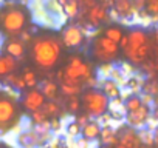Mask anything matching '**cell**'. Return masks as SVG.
I'll list each match as a JSON object with an SVG mask.
<instances>
[{
    "mask_svg": "<svg viewBox=\"0 0 158 148\" xmlns=\"http://www.w3.org/2000/svg\"><path fill=\"white\" fill-rule=\"evenodd\" d=\"M62 46L60 39L56 36H37L30 46L31 59L40 69H51L60 59Z\"/></svg>",
    "mask_w": 158,
    "mask_h": 148,
    "instance_id": "6da1fadb",
    "label": "cell"
},
{
    "mask_svg": "<svg viewBox=\"0 0 158 148\" xmlns=\"http://www.w3.org/2000/svg\"><path fill=\"white\" fill-rule=\"evenodd\" d=\"M30 11L20 3H3L0 8V33L3 36L19 37L28 26Z\"/></svg>",
    "mask_w": 158,
    "mask_h": 148,
    "instance_id": "7a4b0ae2",
    "label": "cell"
},
{
    "mask_svg": "<svg viewBox=\"0 0 158 148\" xmlns=\"http://www.w3.org/2000/svg\"><path fill=\"white\" fill-rule=\"evenodd\" d=\"M93 76L95 74H93L92 63L85 62L79 56H71L68 59V63H67L65 69H64V82L62 84L82 88L84 84Z\"/></svg>",
    "mask_w": 158,
    "mask_h": 148,
    "instance_id": "3957f363",
    "label": "cell"
},
{
    "mask_svg": "<svg viewBox=\"0 0 158 148\" xmlns=\"http://www.w3.org/2000/svg\"><path fill=\"white\" fill-rule=\"evenodd\" d=\"M109 99L101 90H87L81 96V105L90 119H98L109 111Z\"/></svg>",
    "mask_w": 158,
    "mask_h": 148,
    "instance_id": "277c9868",
    "label": "cell"
},
{
    "mask_svg": "<svg viewBox=\"0 0 158 148\" xmlns=\"http://www.w3.org/2000/svg\"><path fill=\"white\" fill-rule=\"evenodd\" d=\"M19 123L17 100L11 99L5 93H0V134L11 131Z\"/></svg>",
    "mask_w": 158,
    "mask_h": 148,
    "instance_id": "5b68a950",
    "label": "cell"
},
{
    "mask_svg": "<svg viewBox=\"0 0 158 148\" xmlns=\"http://www.w3.org/2000/svg\"><path fill=\"white\" fill-rule=\"evenodd\" d=\"M30 14L33 17V20L40 25L42 28H48V29H59L64 26V23L60 20H57L54 16H51V13L47 10L45 2H34L30 5Z\"/></svg>",
    "mask_w": 158,
    "mask_h": 148,
    "instance_id": "8992f818",
    "label": "cell"
},
{
    "mask_svg": "<svg viewBox=\"0 0 158 148\" xmlns=\"http://www.w3.org/2000/svg\"><path fill=\"white\" fill-rule=\"evenodd\" d=\"M85 36L77 23H71V25H65L62 28L60 33V42L65 48L70 49H79L85 45Z\"/></svg>",
    "mask_w": 158,
    "mask_h": 148,
    "instance_id": "52a82bcc",
    "label": "cell"
},
{
    "mask_svg": "<svg viewBox=\"0 0 158 148\" xmlns=\"http://www.w3.org/2000/svg\"><path fill=\"white\" fill-rule=\"evenodd\" d=\"M150 116H152L150 108L143 105V107L138 108L136 111L127 113L124 122H126V125H127L129 128H132V130H135V131H139V130L146 128V122H147V119H149Z\"/></svg>",
    "mask_w": 158,
    "mask_h": 148,
    "instance_id": "ba28073f",
    "label": "cell"
},
{
    "mask_svg": "<svg viewBox=\"0 0 158 148\" xmlns=\"http://www.w3.org/2000/svg\"><path fill=\"white\" fill-rule=\"evenodd\" d=\"M47 99L45 96L40 93L39 88H34V90H28L23 96H22V107L30 111V113H34V111H39L44 108Z\"/></svg>",
    "mask_w": 158,
    "mask_h": 148,
    "instance_id": "9c48e42d",
    "label": "cell"
},
{
    "mask_svg": "<svg viewBox=\"0 0 158 148\" xmlns=\"http://www.w3.org/2000/svg\"><path fill=\"white\" fill-rule=\"evenodd\" d=\"M106 22H109V11L101 5V3H96L87 14H85V22L84 23H89V25H92L93 28H99L102 23H106ZM81 26V25H79Z\"/></svg>",
    "mask_w": 158,
    "mask_h": 148,
    "instance_id": "30bf717a",
    "label": "cell"
},
{
    "mask_svg": "<svg viewBox=\"0 0 158 148\" xmlns=\"http://www.w3.org/2000/svg\"><path fill=\"white\" fill-rule=\"evenodd\" d=\"M5 56H10L16 60L22 59L25 56V51H27V45L19 39V37H11V39H6L5 40V45H3V49Z\"/></svg>",
    "mask_w": 158,
    "mask_h": 148,
    "instance_id": "8fae6325",
    "label": "cell"
},
{
    "mask_svg": "<svg viewBox=\"0 0 158 148\" xmlns=\"http://www.w3.org/2000/svg\"><path fill=\"white\" fill-rule=\"evenodd\" d=\"M127 37H129V46L124 49V53L138 49V48H141V46L150 43V42H149V36H147V33H146L143 28H133V29L127 34Z\"/></svg>",
    "mask_w": 158,
    "mask_h": 148,
    "instance_id": "7c38bea8",
    "label": "cell"
},
{
    "mask_svg": "<svg viewBox=\"0 0 158 148\" xmlns=\"http://www.w3.org/2000/svg\"><path fill=\"white\" fill-rule=\"evenodd\" d=\"M17 142H19V145H20L22 148H39V146L44 145L42 139L39 137V134H37L33 128L22 131V133L17 136Z\"/></svg>",
    "mask_w": 158,
    "mask_h": 148,
    "instance_id": "4fadbf2b",
    "label": "cell"
},
{
    "mask_svg": "<svg viewBox=\"0 0 158 148\" xmlns=\"http://www.w3.org/2000/svg\"><path fill=\"white\" fill-rule=\"evenodd\" d=\"M119 143L124 145L126 148H143V143L138 137V131L132 130V128H123L119 133Z\"/></svg>",
    "mask_w": 158,
    "mask_h": 148,
    "instance_id": "5bb4252c",
    "label": "cell"
},
{
    "mask_svg": "<svg viewBox=\"0 0 158 148\" xmlns=\"http://www.w3.org/2000/svg\"><path fill=\"white\" fill-rule=\"evenodd\" d=\"M127 60L135 66V65H144L149 59V54H150V43L138 48V49H133V51H127L124 53Z\"/></svg>",
    "mask_w": 158,
    "mask_h": 148,
    "instance_id": "9a60e30c",
    "label": "cell"
},
{
    "mask_svg": "<svg viewBox=\"0 0 158 148\" xmlns=\"http://www.w3.org/2000/svg\"><path fill=\"white\" fill-rule=\"evenodd\" d=\"M113 10L119 14L121 19L135 20L136 11L133 8V2H130V0H116V2H113Z\"/></svg>",
    "mask_w": 158,
    "mask_h": 148,
    "instance_id": "2e32d148",
    "label": "cell"
},
{
    "mask_svg": "<svg viewBox=\"0 0 158 148\" xmlns=\"http://www.w3.org/2000/svg\"><path fill=\"white\" fill-rule=\"evenodd\" d=\"M19 66V62L10 56H5V54H0V80H3L6 76L16 72Z\"/></svg>",
    "mask_w": 158,
    "mask_h": 148,
    "instance_id": "e0dca14e",
    "label": "cell"
},
{
    "mask_svg": "<svg viewBox=\"0 0 158 148\" xmlns=\"http://www.w3.org/2000/svg\"><path fill=\"white\" fill-rule=\"evenodd\" d=\"M113 119L116 120H124L126 116H127V110H126V103L121 97L118 99H113L109 102V111H107Z\"/></svg>",
    "mask_w": 158,
    "mask_h": 148,
    "instance_id": "ac0fdd59",
    "label": "cell"
},
{
    "mask_svg": "<svg viewBox=\"0 0 158 148\" xmlns=\"http://www.w3.org/2000/svg\"><path fill=\"white\" fill-rule=\"evenodd\" d=\"M101 125L98 123V120L96 119H92L84 128H82V131H81V136L84 137V139H87L89 142H96L98 139H99V136H101Z\"/></svg>",
    "mask_w": 158,
    "mask_h": 148,
    "instance_id": "d6986e66",
    "label": "cell"
},
{
    "mask_svg": "<svg viewBox=\"0 0 158 148\" xmlns=\"http://www.w3.org/2000/svg\"><path fill=\"white\" fill-rule=\"evenodd\" d=\"M102 94L109 99V100H113V99H118L121 96V88L118 87V84H115L112 79H107V80H101V88Z\"/></svg>",
    "mask_w": 158,
    "mask_h": 148,
    "instance_id": "ffe728a7",
    "label": "cell"
},
{
    "mask_svg": "<svg viewBox=\"0 0 158 148\" xmlns=\"http://www.w3.org/2000/svg\"><path fill=\"white\" fill-rule=\"evenodd\" d=\"M39 90H40V93L45 96V99H48V100H56L59 87H57V84H56L53 79H45V80L40 82Z\"/></svg>",
    "mask_w": 158,
    "mask_h": 148,
    "instance_id": "44dd1931",
    "label": "cell"
},
{
    "mask_svg": "<svg viewBox=\"0 0 158 148\" xmlns=\"http://www.w3.org/2000/svg\"><path fill=\"white\" fill-rule=\"evenodd\" d=\"M99 142L102 146H115L119 142L118 131H115L113 128H102L101 136H99Z\"/></svg>",
    "mask_w": 158,
    "mask_h": 148,
    "instance_id": "7402d4cb",
    "label": "cell"
},
{
    "mask_svg": "<svg viewBox=\"0 0 158 148\" xmlns=\"http://www.w3.org/2000/svg\"><path fill=\"white\" fill-rule=\"evenodd\" d=\"M3 84L10 88H14L19 93L27 88V84H25L23 77H22V74H17V72H13V74H10V76H6L3 79Z\"/></svg>",
    "mask_w": 158,
    "mask_h": 148,
    "instance_id": "603a6c76",
    "label": "cell"
},
{
    "mask_svg": "<svg viewBox=\"0 0 158 148\" xmlns=\"http://www.w3.org/2000/svg\"><path fill=\"white\" fill-rule=\"evenodd\" d=\"M60 3H62V8H64L67 19H77L79 17V13H81L79 2H76V0H67V2L60 0Z\"/></svg>",
    "mask_w": 158,
    "mask_h": 148,
    "instance_id": "cb8c5ba5",
    "label": "cell"
},
{
    "mask_svg": "<svg viewBox=\"0 0 158 148\" xmlns=\"http://www.w3.org/2000/svg\"><path fill=\"white\" fill-rule=\"evenodd\" d=\"M64 131H65V137H67L68 140H76V139L81 137V131H82V128L79 127L74 120H70L68 123H65Z\"/></svg>",
    "mask_w": 158,
    "mask_h": 148,
    "instance_id": "d4e9b609",
    "label": "cell"
},
{
    "mask_svg": "<svg viewBox=\"0 0 158 148\" xmlns=\"http://www.w3.org/2000/svg\"><path fill=\"white\" fill-rule=\"evenodd\" d=\"M22 77H23V80H25V84H27V88H30V90H34V88L39 85V80H37L36 72H34L31 68H28V66L23 68Z\"/></svg>",
    "mask_w": 158,
    "mask_h": 148,
    "instance_id": "484cf974",
    "label": "cell"
},
{
    "mask_svg": "<svg viewBox=\"0 0 158 148\" xmlns=\"http://www.w3.org/2000/svg\"><path fill=\"white\" fill-rule=\"evenodd\" d=\"M104 37H107V39H110L112 42H115V43L119 45L121 39L124 37V33H123V29L118 28V26H107V28L104 29Z\"/></svg>",
    "mask_w": 158,
    "mask_h": 148,
    "instance_id": "4316f807",
    "label": "cell"
},
{
    "mask_svg": "<svg viewBox=\"0 0 158 148\" xmlns=\"http://www.w3.org/2000/svg\"><path fill=\"white\" fill-rule=\"evenodd\" d=\"M42 110H44V111L47 113V116H48V117H51V119L57 117V116L60 114V111H62L60 105H59L56 100H47Z\"/></svg>",
    "mask_w": 158,
    "mask_h": 148,
    "instance_id": "83f0119b",
    "label": "cell"
},
{
    "mask_svg": "<svg viewBox=\"0 0 158 148\" xmlns=\"http://www.w3.org/2000/svg\"><path fill=\"white\" fill-rule=\"evenodd\" d=\"M138 137H139L143 146H149L150 148L155 143V133H152V131H149L146 128H143V130L138 131Z\"/></svg>",
    "mask_w": 158,
    "mask_h": 148,
    "instance_id": "f1b7e54d",
    "label": "cell"
},
{
    "mask_svg": "<svg viewBox=\"0 0 158 148\" xmlns=\"http://www.w3.org/2000/svg\"><path fill=\"white\" fill-rule=\"evenodd\" d=\"M115 63H101L99 66H98V74L96 76L101 79V80H107V79H110V74H112V71L115 69Z\"/></svg>",
    "mask_w": 158,
    "mask_h": 148,
    "instance_id": "f546056e",
    "label": "cell"
},
{
    "mask_svg": "<svg viewBox=\"0 0 158 148\" xmlns=\"http://www.w3.org/2000/svg\"><path fill=\"white\" fill-rule=\"evenodd\" d=\"M144 10L150 16L152 23H158V0H150V2H147Z\"/></svg>",
    "mask_w": 158,
    "mask_h": 148,
    "instance_id": "4dcf8cb0",
    "label": "cell"
},
{
    "mask_svg": "<svg viewBox=\"0 0 158 148\" xmlns=\"http://www.w3.org/2000/svg\"><path fill=\"white\" fill-rule=\"evenodd\" d=\"M60 93L68 99V97H73V96H77V94H81L82 88L81 87H73V85H67V84H60Z\"/></svg>",
    "mask_w": 158,
    "mask_h": 148,
    "instance_id": "1f68e13d",
    "label": "cell"
},
{
    "mask_svg": "<svg viewBox=\"0 0 158 148\" xmlns=\"http://www.w3.org/2000/svg\"><path fill=\"white\" fill-rule=\"evenodd\" d=\"M81 97L77 96H73V97H68L67 99V113L70 114H74L79 111V108H81Z\"/></svg>",
    "mask_w": 158,
    "mask_h": 148,
    "instance_id": "d6a6232c",
    "label": "cell"
},
{
    "mask_svg": "<svg viewBox=\"0 0 158 148\" xmlns=\"http://www.w3.org/2000/svg\"><path fill=\"white\" fill-rule=\"evenodd\" d=\"M124 103H126V110H127V113L136 111L138 108H141V107H143L139 96H130L127 100H124Z\"/></svg>",
    "mask_w": 158,
    "mask_h": 148,
    "instance_id": "836d02e7",
    "label": "cell"
},
{
    "mask_svg": "<svg viewBox=\"0 0 158 148\" xmlns=\"http://www.w3.org/2000/svg\"><path fill=\"white\" fill-rule=\"evenodd\" d=\"M48 120H50V117L47 116V113H45L44 110H39V111L31 113V122H33L34 125H42V123H45V122H48Z\"/></svg>",
    "mask_w": 158,
    "mask_h": 148,
    "instance_id": "e575fe53",
    "label": "cell"
},
{
    "mask_svg": "<svg viewBox=\"0 0 158 148\" xmlns=\"http://www.w3.org/2000/svg\"><path fill=\"white\" fill-rule=\"evenodd\" d=\"M119 68H121V71L124 72V76L127 77V79H130V77H133L135 74H136V69H135V66L130 63V62H123L121 65H118Z\"/></svg>",
    "mask_w": 158,
    "mask_h": 148,
    "instance_id": "d590c367",
    "label": "cell"
},
{
    "mask_svg": "<svg viewBox=\"0 0 158 148\" xmlns=\"http://www.w3.org/2000/svg\"><path fill=\"white\" fill-rule=\"evenodd\" d=\"M139 99H141V103L144 105V107H149V108H152L153 105H155V96H152V94H149V93H141L139 94Z\"/></svg>",
    "mask_w": 158,
    "mask_h": 148,
    "instance_id": "8d00e7d4",
    "label": "cell"
},
{
    "mask_svg": "<svg viewBox=\"0 0 158 148\" xmlns=\"http://www.w3.org/2000/svg\"><path fill=\"white\" fill-rule=\"evenodd\" d=\"M146 130H149V131H152V133H156V131H158V119H156L153 114L147 119V122H146Z\"/></svg>",
    "mask_w": 158,
    "mask_h": 148,
    "instance_id": "74e56055",
    "label": "cell"
},
{
    "mask_svg": "<svg viewBox=\"0 0 158 148\" xmlns=\"http://www.w3.org/2000/svg\"><path fill=\"white\" fill-rule=\"evenodd\" d=\"M50 128H51V133H53V134L59 133L60 128H62V119H60V117L50 119Z\"/></svg>",
    "mask_w": 158,
    "mask_h": 148,
    "instance_id": "f35d334b",
    "label": "cell"
},
{
    "mask_svg": "<svg viewBox=\"0 0 158 148\" xmlns=\"http://www.w3.org/2000/svg\"><path fill=\"white\" fill-rule=\"evenodd\" d=\"M90 120H92V119H90L85 113H84V114H79V116H76V119H74V122H76L79 127H81V128H84V127H85Z\"/></svg>",
    "mask_w": 158,
    "mask_h": 148,
    "instance_id": "ab89813d",
    "label": "cell"
},
{
    "mask_svg": "<svg viewBox=\"0 0 158 148\" xmlns=\"http://www.w3.org/2000/svg\"><path fill=\"white\" fill-rule=\"evenodd\" d=\"M127 46H129V37L124 34V37H123V39H121V42H119V49H123V51H124Z\"/></svg>",
    "mask_w": 158,
    "mask_h": 148,
    "instance_id": "60d3db41",
    "label": "cell"
},
{
    "mask_svg": "<svg viewBox=\"0 0 158 148\" xmlns=\"http://www.w3.org/2000/svg\"><path fill=\"white\" fill-rule=\"evenodd\" d=\"M5 40H6V39H5V36H3L2 33H0V51H2V49H3V45H5Z\"/></svg>",
    "mask_w": 158,
    "mask_h": 148,
    "instance_id": "b9f144b4",
    "label": "cell"
},
{
    "mask_svg": "<svg viewBox=\"0 0 158 148\" xmlns=\"http://www.w3.org/2000/svg\"><path fill=\"white\" fill-rule=\"evenodd\" d=\"M155 51H156V56H158V29L155 33Z\"/></svg>",
    "mask_w": 158,
    "mask_h": 148,
    "instance_id": "7bdbcfd3",
    "label": "cell"
},
{
    "mask_svg": "<svg viewBox=\"0 0 158 148\" xmlns=\"http://www.w3.org/2000/svg\"><path fill=\"white\" fill-rule=\"evenodd\" d=\"M113 148H126V146H124V145H121V143H119V142H118V143H116V145H115V146H113Z\"/></svg>",
    "mask_w": 158,
    "mask_h": 148,
    "instance_id": "ee69618b",
    "label": "cell"
},
{
    "mask_svg": "<svg viewBox=\"0 0 158 148\" xmlns=\"http://www.w3.org/2000/svg\"><path fill=\"white\" fill-rule=\"evenodd\" d=\"M0 148H10L8 145H5V143H2V142H0Z\"/></svg>",
    "mask_w": 158,
    "mask_h": 148,
    "instance_id": "f6af8a7d",
    "label": "cell"
},
{
    "mask_svg": "<svg viewBox=\"0 0 158 148\" xmlns=\"http://www.w3.org/2000/svg\"><path fill=\"white\" fill-rule=\"evenodd\" d=\"M155 145H158V134L155 133Z\"/></svg>",
    "mask_w": 158,
    "mask_h": 148,
    "instance_id": "bcb514c9",
    "label": "cell"
}]
</instances>
